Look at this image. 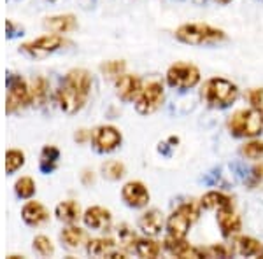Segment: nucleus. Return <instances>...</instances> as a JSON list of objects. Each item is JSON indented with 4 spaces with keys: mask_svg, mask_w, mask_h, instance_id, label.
<instances>
[{
    "mask_svg": "<svg viewBox=\"0 0 263 259\" xmlns=\"http://www.w3.org/2000/svg\"><path fill=\"white\" fill-rule=\"evenodd\" d=\"M88 137V131L86 130H79L78 133H76V140H79V142H84V138Z\"/></svg>",
    "mask_w": 263,
    "mask_h": 259,
    "instance_id": "f704fd0d",
    "label": "nucleus"
},
{
    "mask_svg": "<svg viewBox=\"0 0 263 259\" xmlns=\"http://www.w3.org/2000/svg\"><path fill=\"white\" fill-rule=\"evenodd\" d=\"M163 247L168 254H172V256H176V257H182V259L203 257L202 249H197V247H193V245H190L184 238H176V236H171V235L165 238Z\"/></svg>",
    "mask_w": 263,
    "mask_h": 259,
    "instance_id": "2eb2a0df",
    "label": "nucleus"
},
{
    "mask_svg": "<svg viewBox=\"0 0 263 259\" xmlns=\"http://www.w3.org/2000/svg\"><path fill=\"white\" fill-rule=\"evenodd\" d=\"M32 104L30 86L21 79L18 74H11L7 79V95H6V112L12 114L21 107Z\"/></svg>",
    "mask_w": 263,
    "mask_h": 259,
    "instance_id": "423d86ee",
    "label": "nucleus"
},
{
    "mask_svg": "<svg viewBox=\"0 0 263 259\" xmlns=\"http://www.w3.org/2000/svg\"><path fill=\"white\" fill-rule=\"evenodd\" d=\"M216 2H218V4H223V6H224V4L232 2V0H216Z\"/></svg>",
    "mask_w": 263,
    "mask_h": 259,
    "instance_id": "c9c22d12",
    "label": "nucleus"
},
{
    "mask_svg": "<svg viewBox=\"0 0 263 259\" xmlns=\"http://www.w3.org/2000/svg\"><path fill=\"white\" fill-rule=\"evenodd\" d=\"M167 83L176 90H190L200 83V70L192 63H176L167 70Z\"/></svg>",
    "mask_w": 263,
    "mask_h": 259,
    "instance_id": "0eeeda50",
    "label": "nucleus"
},
{
    "mask_svg": "<svg viewBox=\"0 0 263 259\" xmlns=\"http://www.w3.org/2000/svg\"><path fill=\"white\" fill-rule=\"evenodd\" d=\"M121 131L111 125L99 126L91 133V146L100 154H107V152L116 151L121 146Z\"/></svg>",
    "mask_w": 263,
    "mask_h": 259,
    "instance_id": "1a4fd4ad",
    "label": "nucleus"
},
{
    "mask_svg": "<svg viewBox=\"0 0 263 259\" xmlns=\"http://www.w3.org/2000/svg\"><path fill=\"white\" fill-rule=\"evenodd\" d=\"M239 96V88L228 79L223 77H213L205 81L202 88V98L205 100L207 105L216 109H223L232 105Z\"/></svg>",
    "mask_w": 263,
    "mask_h": 259,
    "instance_id": "7ed1b4c3",
    "label": "nucleus"
},
{
    "mask_svg": "<svg viewBox=\"0 0 263 259\" xmlns=\"http://www.w3.org/2000/svg\"><path fill=\"white\" fill-rule=\"evenodd\" d=\"M49 90V83L44 77H35L30 84V96H32V104L42 105L46 102Z\"/></svg>",
    "mask_w": 263,
    "mask_h": 259,
    "instance_id": "a878e982",
    "label": "nucleus"
},
{
    "mask_svg": "<svg viewBox=\"0 0 263 259\" xmlns=\"http://www.w3.org/2000/svg\"><path fill=\"white\" fill-rule=\"evenodd\" d=\"M142 81L139 75L134 74H121L116 79V95L120 96L123 102L137 100V96L142 91Z\"/></svg>",
    "mask_w": 263,
    "mask_h": 259,
    "instance_id": "f8f14e48",
    "label": "nucleus"
},
{
    "mask_svg": "<svg viewBox=\"0 0 263 259\" xmlns=\"http://www.w3.org/2000/svg\"><path fill=\"white\" fill-rule=\"evenodd\" d=\"M163 224H165L163 214L160 210H156V209L144 212V214L137 221L139 229H141L142 233H146L147 236H156L158 233H162Z\"/></svg>",
    "mask_w": 263,
    "mask_h": 259,
    "instance_id": "dca6fc26",
    "label": "nucleus"
},
{
    "mask_svg": "<svg viewBox=\"0 0 263 259\" xmlns=\"http://www.w3.org/2000/svg\"><path fill=\"white\" fill-rule=\"evenodd\" d=\"M83 221L86 224V228L95 229V231H102V229H107L111 226V210L104 209L100 205H93L90 209H86V212L83 214Z\"/></svg>",
    "mask_w": 263,
    "mask_h": 259,
    "instance_id": "4468645a",
    "label": "nucleus"
},
{
    "mask_svg": "<svg viewBox=\"0 0 263 259\" xmlns=\"http://www.w3.org/2000/svg\"><path fill=\"white\" fill-rule=\"evenodd\" d=\"M32 249L35 250L39 256H53L54 254V245H53V242H51L48 236L46 235H37L35 238H33L32 242Z\"/></svg>",
    "mask_w": 263,
    "mask_h": 259,
    "instance_id": "c756f323",
    "label": "nucleus"
},
{
    "mask_svg": "<svg viewBox=\"0 0 263 259\" xmlns=\"http://www.w3.org/2000/svg\"><path fill=\"white\" fill-rule=\"evenodd\" d=\"M65 46V39L60 35V33H48V35H42L33 39L32 42H27V44L21 46V51L30 56H46V54L53 53V51L60 49Z\"/></svg>",
    "mask_w": 263,
    "mask_h": 259,
    "instance_id": "9d476101",
    "label": "nucleus"
},
{
    "mask_svg": "<svg viewBox=\"0 0 263 259\" xmlns=\"http://www.w3.org/2000/svg\"><path fill=\"white\" fill-rule=\"evenodd\" d=\"M93 86L90 72L84 69H72L63 79L57 100L65 114H78L88 102Z\"/></svg>",
    "mask_w": 263,
    "mask_h": 259,
    "instance_id": "f257e3e1",
    "label": "nucleus"
},
{
    "mask_svg": "<svg viewBox=\"0 0 263 259\" xmlns=\"http://www.w3.org/2000/svg\"><path fill=\"white\" fill-rule=\"evenodd\" d=\"M102 175L109 181H120L125 175V165L121 161H105L102 165Z\"/></svg>",
    "mask_w": 263,
    "mask_h": 259,
    "instance_id": "c85d7f7f",
    "label": "nucleus"
},
{
    "mask_svg": "<svg viewBox=\"0 0 263 259\" xmlns=\"http://www.w3.org/2000/svg\"><path fill=\"white\" fill-rule=\"evenodd\" d=\"M203 250V256H209V257H227L228 256V249H224L223 245H213L209 249H202Z\"/></svg>",
    "mask_w": 263,
    "mask_h": 259,
    "instance_id": "72a5a7b5",
    "label": "nucleus"
},
{
    "mask_svg": "<svg viewBox=\"0 0 263 259\" xmlns=\"http://www.w3.org/2000/svg\"><path fill=\"white\" fill-rule=\"evenodd\" d=\"M218 224L221 228L223 236H233L242 229V221L235 214L232 207L223 210H218Z\"/></svg>",
    "mask_w": 263,
    "mask_h": 259,
    "instance_id": "f3484780",
    "label": "nucleus"
},
{
    "mask_svg": "<svg viewBox=\"0 0 263 259\" xmlns=\"http://www.w3.org/2000/svg\"><path fill=\"white\" fill-rule=\"evenodd\" d=\"M176 39L190 46H209L218 44L227 39V33L221 28L211 27L205 23H186L176 30Z\"/></svg>",
    "mask_w": 263,
    "mask_h": 259,
    "instance_id": "f03ea898",
    "label": "nucleus"
},
{
    "mask_svg": "<svg viewBox=\"0 0 263 259\" xmlns=\"http://www.w3.org/2000/svg\"><path fill=\"white\" fill-rule=\"evenodd\" d=\"M100 70L104 72L107 77H114L118 79L121 74H125V62L121 60H112V62H105L104 65L100 67Z\"/></svg>",
    "mask_w": 263,
    "mask_h": 259,
    "instance_id": "2f4dec72",
    "label": "nucleus"
},
{
    "mask_svg": "<svg viewBox=\"0 0 263 259\" xmlns=\"http://www.w3.org/2000/svg\"><path fill=\"white\" fill-rule=\"evenodd\" d=\"M121 198L132 209H142L149 203V191L141 181H130L123 186Z\"/></svg>",
    "mask_w": 263,
    "mask_h": 259,
    "instance_id": "9b49d317",
    "label": "nucleus"
},
{
    "mask_svg": "<svg viewBox=\"0 0 263 259\" xmlns=\"http://www.w3.org/2000/svg\"><path fill=\"white\" fill-rule=\"evenodd\" d=\"M200 207L205 210H223L232 207V200L227 194L219 193V191H209L200 198Z\"/></svg>",
    "mask_w": 263,
    "mask_h": 259,
    "instance_id": "412c9836",
    "label": "nucleus"
},
{
    "mask_svg": "<svg viewBox=\"0 0 263 259\" xmlns=\"http://www.w3.org/2000/svg\"><path fill=\"white\" fill-rule=\"evenodd\" d=\"M248 100L251 104V107L263 116V88H253L248 93Z\"/></svg>",
    "mask_w": 263,
    "mask_h": 259,
    "instance_id": "473e14b6",
    "label": "nucleus"
},
{
    "mask_svg": "<svg viewBox=\"0 0 263 259\" xmlns=\"http://www.w3.org/2000/svg\"><path fill=\"white\" fill-rule=\"evenodd\" d=\"M134 250L139 257H147V259H155L160 256L162 252V245L156 240L151 238H142V240H135Z\"/></svg>",
    "mask_w": 263,
    "mask_h": 259,
    "instance_id": "b1692460",
    "label": "nucleus"
},
{
    "mask_svg": "<svg viewBox=\"0 0 263 259\" xmlns=\"http://www.w3.org/2000/svg\"><path fill=\"white\" fill-rule=\"evenodd\" d=\"M233 252L246 257H263V244L253 236H239L233 242Z\"/></svg>",
    "mask_w": 263,
    "mask_h": 259,
    "instance_id": "a211bd4d",
    "label": "nucleus"
},
{
    "mask_svg": "<svg viewBox=\"0 0 263 259\" xmlns=\"http://www.w3.org/2000/svg\"><path fill=\"white\" fill-rule=\"evenodd\" d=\"M114 247L116 244L111 238H93L86 242V252L93 257H107Z\"/></svg>",
    "mask_w": 263,
    "mask_h": 259,
    "instance_id": "5701e85b",
    "label": "nucleus"
},
{
    "mask_svg": "<svg viewBox=\"0 0 263 259\" xmlns=\"http://www.w3.org/2000/svg\"><path fill=\"white\" fill-rule=\"evenodd\" d=\"M35 189L37 186L32 177H21V179L14 182V193L21 200H30L35 194Z\"/></svg>",
    "mask_w": 263,
    "mask_h": 259,
    "instance_id": "bb28decb",
    "label": "nucleus"
},
{
    "mask_svg": "<svg viewBox=\"0 0 263 259\" xmlns=\"http://www.w3.org/2000/svg\"><path fill=\"white\" fill-rule=\"evenodd\" d=\"M200 217V210L195 203L188 202L177 207L167 219V233L176 238H184L188 235L192 224Z\"/></svg>",
    "mask_w": 263,
    "mask_h": 259,
    "instance_id": "39448f33",
    "label": "nucleus"
},
{
    "mask_svg": "<svg viewBox=\"0 0 263 259\" xmlns=\"http://www.w3.org/2000/svg\"><path fill=\"white\" fill-rule=\"evenodd\" d=\"M25 165V152L20 149H9L6 152V173L12 175Z\"/></svg>",
    "mask_w": 263,
    "mask_h": 259,
    "instance_id": "cd10ccee",
    "label": "nucleus"
},
{
    "mask_svg": "<svg viewBox=\"0 0 263 259\" xmlns=\"http://www.w3.org/2000/svg\"><path fill=\"white\" fill-rule=\"evenodd\" d=\"M58 160H60V151L54 146H44L39 156V167L44 173H49L57 168Z\"/></svg>",
    "mask_w": 263,
    "mask_h": 259,
    "instance_id": "393cba45",
    "label": "nucleus"
},
{
    "mask_svg": "<svg viewBox=\"0 0 263 259\" xmlns=\"http://www.w3.org/2000/svg\"><path fill=\"white\" fill-rule=\"evenodd\" d=\"M44 28L53 33H67L78 28V19L72 14H60V16H51L44 19Z\"/></svg>",
    "mask_w": 263,
    "mask_h": 259,
    "instance_id": "6ab92c4d",
    "label": "nucleus"
},
{
    "mask_svg": "<svg viewBox=\"0 0 263 259\" xmlns=\"http://www.w3.org/2000/svg\"><path fill=\"white\" fill-rule=\"evenodd\" d=\"M163 98H165L163 84L158 83V81H153V83H147L142 88L141 95L135 100V109H137L139 114L147 116V114H153L155 110L162 107Z\"/></svg>",
    "mask_w": 263,
    "mask_h": 259,
    "instance_id": "6e6552de",
    "label": "nucleus"
},
{
    "mask_svg": "<svg viewBox=\"0 0 263 259\" xmlns=\"http://www.w3.org/2000/svg\"><path fill=\"white\" fill-rule=\"evenodd\" d=\"M242 154L248 160H261L263 158V142L261 140H249L242 146Z\"/></svg>",
    "mask_w": 263,
    "mask_h": 259,
    "instance_id": "7c9ffc66",
    "label": "nucleus"
},
{
    "mask_svg": "<svg viewBox=\"0 0 263 259\" xmlns=\"http://www.w3.org/2000/svg\"><path fill=\"white\" fill-rule=\"evenodd\" d=\"M54 215H57V219L62 221V223L74 224L76 221H79L83 217V210L78 202H74V200H65V202L57 205Z\"/></svg>",
    "mask_w": 263,
    "mask_h": 259,
    "instance_id": "aec40b11",
    "label": "nucleus"
},
{
    "mask_svg": "<svg viewBox=\"0 0 263 259\" xmlns=\"http://www.w3.org/2000/svg\"><path fill=\"white\" fill-rule=\"evenodd\" d=\"M228 128L235 137L253 138L261 133L263 130V116L258 110L251 109H240L232 114L228 121Z\"/></svg>",
    "mask_w": 263,
    "mask_h": 259,
    "instance_id": "20e7f679",
    "label": "nucleus"
},
{
    "mask_svg": "<svg viewBox=\"0 0 263 259\" xmlns=\"http://www.w3.org/2000/svg\"><path fill=\"white\" fill-rule=\"evenodd\" d=\"M21 219L25 221L27 226H42V224L49 221V210L41 202H33L32 200V202L25 203L23 209H21Z\"/></svg>",
    "mask_w": 263,
    "mask_h": 259,
    "instance_id": "ddd939ff",
    "label": "nucleus"
},
{
    "mask_svg": "<svg viewBox=\"0 0 263 259\" xmlns=\"http://www.w3.org/2000/svg\"><path fill=\"white\" fill-rule=\"evenodd\" d=\"M86 231L81 229L79 226H67L62 229L60 233V240L67 249H79L81 245L86 242Z\"/></svg>",
    "mask_w": 263,
    "mask_h": 259,
    "instance_id": "4be33fe9",
    "label": "nucleus"
}]
</instances>
